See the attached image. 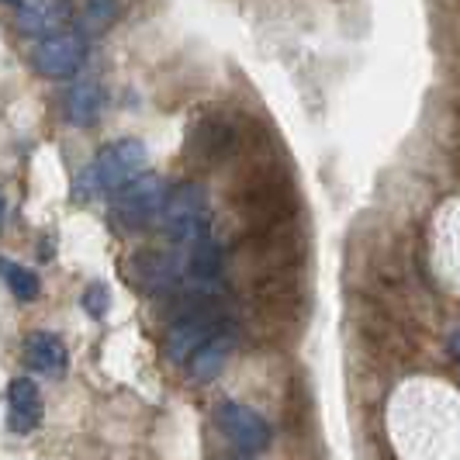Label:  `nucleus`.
<instances>
[{
	"label": "nucleus",
	"instance_id": "1",
	"mask_svg": "<svg viewBox=\"0 0 460 460\" xmlns=\"http://www.w3.org/2000/svg\"><path fill=\"white\" fill-rule=\"evenodd\" d=\"M146 163H149V153H146V142L142 138H118V142H108L93 163L84 173V194H111L115 198L121 187H128L132 181H138L146 173Z\"/></svg>",
	"mask_w": 460,
	"mask_h": 460
},
{
	"label": "nucleus",
	"instance_id": "2",
	"mask_svg": "<svg viewBox=\"0 0 460 460\" xmlns=\"http://www.w3.org/2000/svg\"><path fill=\"white\" fill-rule=\"evenodd\" d=\"M177 246H194L211 235V208H208V194L198 184H181L166 190V201L160 211V226Z\"/></svg>",
	"mask_w": 460,
	"mask_h": 460
},
{
	"label": "nucleus",
	"instance_id": "3",
	"mask_svg": "<svg viewBox=\"0 0 460 460\" xmlns=\"http://www.w3.org/2000/svg\"><path fill=\"white\" fill-rule=\"evenodd\" d=\"M163 201H166V181L146 170L138 181L121 187L115 198H111V222L125 235L156 229L160 226Z\"/></svg>",
	"mask_w": 460,
	"mask_h": 460
},
{
	"label": "nucleus",
	"instance_id": "4",
	"mask_svg": "<svg viewBox=\"0 0 460 460\" xmlns=\"http://www.w3.org/2000/svg\"><path fill=\"white\" fill-rule=\"evenodd\" d=\"M222 332V315H218V308L211 305V301L198 298L194 308H184L170 329H166V336H163V349H166V357H170V364H187L208 340H215Z\"/></svg>",
	"mask_w": 460,
	"mask_h": 460
},
{
	"label": "nucleus",
	"instance_id": "5",
	"mask_svg": "<svg viewBox=\"0 0 460 460\" xmlns=\"http://www.w3.org/2000/svg\"><path fill=\"white\" fill-rule=\"evenodd\" d=\"M215 422H218L222 437L235 447V454H243V457L263 454L270 447V439H274L267 419L260 412H253L250 405H239V402H222L215 409Z\"/></svg>",
	"mask_w": 460,
	"mask_h": 460
},
{
	"label": "nucleus",
	"instance_id": "6",
	"mask_svg": "<svg viewBox=\"0 0 460 460\" xmlns=\"http://www.w3.org/2000/svg\"><path fill=\"white\" fill-rule=\"evenodd\" d=\"M87 59V39L80 31H56L31 49V66L46 80H69Z\"/></svg>",
	"mask_w": 460,
	"mask_h": 460
},
{
	"label": "nucleus",
	"instance_id": "7",
	"mask_svg": "<svg viewBox=\"0 0 460 460\" xmlns=\"http://www.w3.org/2000/svg\"><path fill=\"white\" fill-rule=\"evenodd\" d=\"M128 280H136L142 291L170 295L184 280V260L166 253H138L128 263Z\"/></svg>",
	"mask_w": 460,
	"mask_h": 460
},
{
	"label": "nucleus",
	"instance_id": "8",
	"mask_svg": "<svg viewBox=\"0 0 460 460\" xmlns=\"http://www.w3.org/2000/svg\"><path fill=\"white\" fill-rule=\"evenodd\" d=\"M42 412H46V405H42L39 385L31 377H14L7 388V426L14 433H31V429H39Z\"/></svg>",
	"mask_w": 460,
	"mask_h": 460
},
{
	"label": "nucleus",
	"instance_id": "9",
	"mask_svg": "<svg viewBox=\"0 0 460 460\" xmlns=\"http://www.w3.org/2000/svg\"><path fill=\"white\" fill-rule=\"evenodd\" d=\"M232 349H235V336H232L229 329H222L215 340H208V343L187 360V377H190L194 385H211L232 360Z\"/></svg>",
	"mask_w": 460,
	"mask_h": 460
},
{
	"label": "nucleus",
	"instance_id": "10",
	"mask_svg": "<svg viewBox=\"0 0 460 460\" xmlns=\"http://www.w3.org/2000/svg\"><path fill=\"white\" fill-rule=\"evenodd\" d=\"M63 115L76 128H91L104 115V87L97 80H76L63 97Z\"/></svg>",
	"mask_w": 460,
	"mask_h": 460
},
{
	"label": "nucleus",
	"instance_id": "11",
	"mask_svg": "<svg viewBox=\"0 0 460 460\" xmlns=\"http://www.w3.org/2000/svg\"><path fill=\"white\" fill-rule=\"evenodd\" d=\"M69 14V4H56V0H24L14 4V24L24 35H56V28L63 24Z\"/></svg>",
	"mask_w": 460,
	"mask_h": 460
},
{
	"label": "nucleus",
	"instance_id": "12",
	"mask_svg": "<svg viewBox=\"0 0 460 460\" xmlns=\"http://www.w3.org/2000/svg\"><path fill=\"white\" fill-rule=\"evenodd\" d=\"M24 360H28V367L39 370V374L59 377L69 364L66 343H63L56 332H31V336L24 340Z\"/></svg>",
	"mask_w": 460,
	"mask_h": 460
},
{
	"label": "nucleus",
	"instance_id": "13",
	"mask_svg": "<svg viewBox=\"0 0 460 460\" xmlns=\"http://www.w3.org/2000/svg\"><path fill=\"white\" fill-rule=\"evenodd\" d=\"M0 277H4V284L11 288V295L18 301H35L39 291H42V280H39L35 270H28L22 263H11L4 256H0Z\"/></svg>",
	"mask_w": 460,
	"mask_h": 460
},
{
	"label": "nucleus",
	"instance_id": "14",
	"mask_svg": "<svg viewBox=\"0 0 460 460\" xmlns=\"http://www.w3.org/2000/svg\"><path fill=\"white\" fill-rule=\"evenodd\" d=\"M115 18H118V4L97 0V4H87V7H84V28H87V31H101V28H108Z\"/></svg>",
	"mask_w": 460,
	"mask_h": 460
},
{
	"label": "nucleus",
	"instance_id": "15",
	"mask_svg": "<svg viewBox=\"0 0 460 460\" xmlns=\"http://www.w3.org/2000/svg\"><path fill=\"white\" fill-rule=\"evenodd\" d=\"M84 308H87V315L101 319V315L108 312V288H104V284H91V288L84 291Z\"/></svg>",
	"mask_w": 460,
	"mask_h": 460
},
{
	"label": "nucleus",
	"instance_id": "16",
	"mask_svg": "<svg viewBox=\"0 0 460 460\" xmlns=\"http://www.w3.org/2000/svg\"><path fill=\"white\" fill-rule=\"evenodd\" d=\"M450 353H454V360L460 364V325L450 332Z\"/></svg>",
	"mask_w": 460,
	"mask_h": 460
},
{
	"label": "nucleus",
	"instance_id": "17",
	"mask_svg": "<svg viewBox=\"0 0 460 460\" xmlns=\"http://www.w3.org/2000/svg\"><path fill=\"white\" fill-rule=\"evenodd\" d=\"M4 218H7V201H4V194H0V226H4Z\"/></svg>",
	"mask_w": 460,
	"mask_h": 460
}]
</instances>
